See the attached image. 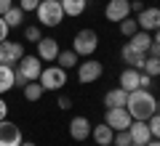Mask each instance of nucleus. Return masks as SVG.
Segmentation results:
<instances>
[{
	"label": "nucleus",
	"mask_w": 160,
	"mask_h": 146,
	"mask_svg": "<svg viewBox=\"0 0 160 146\" xmlns=\"http://www.w3.org/2000/svg\"><path fill=\"white\" fill-rule=\"evenodd\" d=\"M155 96L149 93L147 88H136V90H128V98H126V109L133 120H149L158 109H155Z\"/></svg>",
	"instance_id": "obj_1"
},
{
	"label": "nucleus",
	"mask_w": 160,
	"mask_h": 146,
	"mask_svg": "<svg viewBox=\"0 0 160 146\" xmlns=\"http://www.w3.org/2000/svg\"><path fill=\"white\" fill-rule=\"evenodd\" d=\"M38 13V21L43 27H59L64 19V11H62V3L59 0H40V6L35 8Z\"/></svg>",
	"instance_id": "obj_2"
},
{
	"label": "nucleus",
	"mask_w": 160,
	"mask_h": 146,
	"mask_svg": "<svg viewBox=\"0 0 160 146\" xmlns=\"http://www.w3.org/2000/svg\"><path fill=\"white\" fill-rule=\"evenodd\" d=\"M16 85H27V82H35V80H40V72H43V61H40L38 56H24L22 61L16 64Z\"/></svg>",
	"instance_id": "obj_3"
},
{
	"label": "nucleus",
	"mask_w": 160,
	"mask_h": 146,
	"mask_svg": "<svg viewBox=\"0 0 160 146\" xmlns=\"http://www.w3.org/2000/svg\"><path fill=\"white\" fill-rule=\"evenodd\" d=\"M96 48H99V35L93 32V29H80V32L75 35V40H72V51L78 53V56L91 59L93 53H96Z\"/></svg>",
	"instance_id": "obj_4"
},
{
	"label": "nucleus",
	"mask_w": 160,
	"mask_h": 146,
	"mask_svg": "<svg viewBox=\"0 0 160 146\" xmlns=\"http://www.w3.org/2000/svg\"><path fill=\"white\" fill-rule=\"evenodd\" d=\"M40 85H43V90H62V85H67V69L64 67H43V72H40Z\"/></svg>",
	"instance_id": "obj_5"
},
{
	"label": "nucleus",
	"mask_w": 160,
	"mask_h": 146,
	"mask_svg": "<svg viewBox=\"0 0 160 146\" xmlns=\"http://www.w3.org/2000/svg\"><path fill=\"white\" fill-rule=\"evenodd\" d=\"M104 74V67H102V61H96V59H86V61H80L78 64V80L83 85H91V82H96L99 77Z\"/></svg>",
	"instance_id": "obj_6"
},
{
	"label": "nucleus",
	"mask_w": 160,
	"mask_h": 146,
	"mask_svg": "<svg viewBox=\"0 0 160 146\" xmlns=\"http://www.w3.org/2000/svg\"><path fill=\"white\" fill-rule=\"evenodd\" d=\"M104 122L118 133V130H128V128H131L133 117L128 114L126 106H112V109H107V114H104Z\"/></svg>",
	"instance_id": "obj_7"
},
{
	"label": "nucleus",
	"mask_w": 160,
	"mask_h": 146,
	"mask_svg": "<svg viewBox=\"0 0 160 146\" xmlns=\"http://www.w3.org/2000/svg\"><path fill=\"white\" fill-rule=\"evenodd\" d=\"M22 144V130L11 120H0V146H19Z\"/></svg>",
	"instance_id": "obj_8"
},
{
	"label": "nucleus",
	"mask_w": 160,
	"mask_h": 146,
	"mask_svg": "<svg viewBox=\"0 0 160 146\" xmlns=\"http://www.w3.org/2000/svg\"><path fill=\"white\" fill-rule=\"evenodd\" d=\"M35 45H38V53H35V56H38L40 61H48V64L56 61L59 51H62V48H59V43H56L53 37H40Z\"/></svg>",
	"instance_id": "obj_9"
},
{
	"label": "nucleus",
	"mask_w": 160,
	"mask_h": 146,
	"mask_svg": "<svg viewBox=\"0 0 160 146\" xmlns=\"http://www.w3.org/2000/svg\"><path fill=\"white\" fill-rule=\"evenodd\" d=\"M0 53H3V64L13 67L24 59V45L22 43H11V40H3L0 43Z\"/></svg>",
	"instance_id": "obj_10"
},
{
	"label": "nucleus",
	"mask_w": 160,
	"mask_h": 146,
	"mask_svg": "<svg viewBox=\"0 0 160 146\" xmlns=\"http://www.w3.org/2000/svg\"><path fill=\"white\" fill-rule=\"evenodd\" d=\"M104 16L109 21H123L126 16H131V0H109L104 8Z\"/></svg>",
	"instance_id": "obj_11"
},
{
	"label": "nucleus",
	"mask_w": 160,
	"mask_h": 146,
	"mask_svg": "<svg viewBox=\"0 0 160 146\" xmlns=\"http://www.w3.org/2000/svg\"><path fill=\"white\" fill-rule=\"evenodd\" d=\"M136 21H139V29L155 32V29L160 27V8H144V11H139Z\"/></svg>",
	"instance_id": "obj_12"
},
{
	"label": "nucleus",
	"mask_w": 160,
	"mask_h": 146,
	"mask_svg": "<svg viewBox=\"0 0 160 146\" xmlns=\"http://www.w3.org/2000/svg\"><path fill=\"white\" fill-rule=\"evenodd\" d=\"M128 133H131V141H133L136 146H144L147 141H152V133H149L147 120H133L131 128H128Z\"/></svg>",
	"instance_id": "obj_13"
},
{
	"label": "nucleus",
	"mask_w": 160,
	"mask_h": 146,
	"mask_svg": "<svg viewBox=\"0 0 160 146\" xmlns=\"http://www.w3.org/2000/svg\"><path fill=\"white\" fill-rule=\"evenodd\" d=\"M69 135H72L75 141L91 138V122H88L86 117H72V122H69Z\"/></svg>",
	"instance_id": "obj_14"
},
{
	"label": "nucleus",
	"mask_w": 160,
	"mask_h": 146,
	"mask_svg": "<svg viewBox=\"0 0 160 146\" xmlns=\"http://www.w3.org/2000/svg\"><path fill=\"white\" fill-rule=\"evenodd\" d=\"M144 59H147V53L136 51V48H133L131 43H126V45H123V61H126L131 69H139V72H142V67H144Z\"/></svg>",
	"instance_id": "obj_15"
},
{
	"label": "nucleus",
	"mask_w": 160,
	"mask_h": 146,
	"mask_svg": "<svg viewBox=\"0 0 160 146\" xmlns=\"http://www.w3.org/2000/svg\"><path fill=\"white\" fill-rule=\"evenodd\" d=\"M91 135H93V141H96L99 146H112L115 130L109 128L107 122H102V125H96V128H91Z\"/></svg>",
	"instance_id": "obj_16"
},
{
	"label": "nucleus",
	"mask_w": 160,
	"mask_h": 146,
	"mask_svg": "<svg viewBox=\"0 0 160 146\" xmlns=\"http://www.w3.org/2000/svg\"><path fill=\"white\" fill-rule=\"evenodd\" d=\"M13 85H16V69L8 64H0V96L8 93Z\"/></svg>",
	"instance_id": "obj_17"
},
{
	"label": "nucleus",
	"mask_w": 160,
	"mask_h": 146,
	"mask_svg": "<svg viewBox=\"0 0 160 146\" xmlns=\"http://www.w3.org/2000/svg\"><path fill=\"white\" fill-rule=\"evenodd\" d=\"M126 98H128V90H123L118 85V88L107 90V96H104V106L112 109V106H126Z\"/></svg>",
	"instance_id": "obj_18"
},
{
	"label": "nucleus",
	"mask_w": 160,
	"mask_h": 146,
	"mask_svg": "<svg viewBox=\"0 0 160 146\" xmlns=\"http://www.w3.org/2000/svg\"><path fill=\"white\" fill-rule=\"evenodd\" d=\"M59 3H62L64 16H83L88 6V0H59Z\"/></svg>",
	"instance_id": "obj_19"
},
{
	"label": "nucleus",
	"mask_w": 160,
	"mask_h": 146,
	"mask_svg": "<svg viewBox=\"0 0 160 146\" xmlns=\"http://www.w3.org/2000/svg\"><path fill=\"white\" fill-rule=\"evenodd\" d=\"M131 40V45L136 48V51H142V53H149V48H152V35L149 32H144V29H139L133 37H128Z\"/></svg>",
	"instance_id": "obj_20"
},
{
	"label": "nucleus",
	"mask_w": 160,
	"mask_h": 146,
	"mask_svg": "<svg viewBox=\"0 0 160 146\" xmlns=\"http://www.w3.org/2000/svg\"><path fill=\"white\" fill-rule=\"evenodd\" d=\"M120 88H123V90H136L139 88V69L128 67L126 72L120 74Z\"/></svg>",
	"instance_id": "obj_21"
},
{
	"label": "nucleus",
	"mask_w": 160,
	"mask_h": 146,
	"mask_svg": "<svg viewBox=\"0 0 160 146\" xmlns=\"http://www.w3.org/2000/svg\"><path fill=\"white\" fill-rule=\"evenodd\" d=\"M43 93H46V90H43V85H40L38 80L24 85V98H27V101H40V98H43Z\"/></svg>",
	"instance_id": "obj_22"
},
{
	"label": "nucleus",
	"mask_w": 160,
	"mask_h": 146,
	"mask_svg": "<svg viewBox=\"0 0 160 146\" xmlns=\"http://www.w3.org/2000/svg\"><path fill=\"white\" fill-rule=\"evenodd\" d=\"M3 19H6V24L8 27H22V21H24V11L22 8H8L6 13H3Z\"/></svg>",
	"instance_id": "obj_23"
},
{
	"label": "nucleus",
	"mask_w": 160,
	"mask_h": 146,
	"mask_svg": "<svg viewBox=\"0 0 160 146\" xmlns=\"http://www.w3.org/2000/svg\"><path fill=\"white\" fill-rule=\"evenodd\" d=\"M56 64L59 67H64V69H69V67H78V53L75 51H59V56H56Z\"/></svg>",
	"instance_id": "obj_24"
},
{
	"label": "nucleus",
	"mask_w": 160,
	"mask_h": 146,
	"mask_svg": "<svg viewBox=\"0 0 160 146\" xmlns=\"http://www.w3.org/2000/svg\"><path fill=\"white\" fill-rule=\"evenodd\" d=\"M142 72H147L149 77H158V74H160V59H158V56H149V53H147Z\"/></svg>",
	"instance_id": "obj_25"
},
{
	"label": "nucleus",
	"mask_w": 160,
	"mask_h": 146,
	"mask_svg": "<svg viewBox=\"0 0 160 146\" xmlns=\"http://www.w3.org/2000/svg\"><path fill=\"white\" fill-rule=\"evenodd\" d=\"M139 32V21L131 16H126L123 21H120V35H126V37H133V35Z\"/></svg>",
	"instance_id": "obj_26"
},
{
	"label": "nucleus",
	"mask_w": 160,
	"mask_h": 146,
	"mask_svg": "<svg viewBox=\"0 0 160 146\" xmlns=\"http://www.w3.org/2000/svg\"><path fill=\"white\" fill-rule=\"evenodd\" d=\"M112 144H115V146H131V144H133V141H131V133H128V130H118L115 138H112Z\"/></svg>",
	"instance_id": "obj_27"
},
{
	"label": "nucleus",
	"mask_w": 160,
	"mask_h": 146,
	"mask_svg": "<svg viewBox=\"0 0 160 146\" xmlns=\"http://www.w3.org/2000/svg\"><path fill=\"white\" fill-rule=\"evenodd\" d=\"M147 125H149V133H152V138H160V112H155L152 117L147 120Z\"/></svg>",
	"instance_id": "obj_28"
},
{
	"label": "nucleus",
	"mask_w": 160,
	"mask_h": 146,
	"mask_svg": "<svg viewBox=\"0 0 160 146\" xmlns=\"http://www.w3.org/2000/svg\"><path fill=\"white\" fill-rule=\"evenodd\" d=\"M40 37H43L40 35V27H27L24 29V40H29V43H38Z\"/></svg>",
	"instance_id": "obj_29"
},
{
	"label": "nucleus",
	"mask_w": 160,
	"mask_h": 146,
	"mask_svg": "<svg viewBox=\"0 0 160 146\" xmlns=\"http://www.w3.org/2000/svg\"><path fill=\"white\" fill-rule=\"evenodd\" d=\"M40 6V0H19V8H22L24 13H29V11H35V8Z\"/></svg>",
	"instance_id": "obj_30"
},
{
	"label": "nucleus",
	"mask_w": 160,
	"mask_h": 146,
	"mask_svg": "<svg viewBox=\"0 0 160 146\" xmlns=\"http://www.w3.org/2000/svg\"><path fill=\"white\" fill-rule=\"evenodd\" d=\"M149 85H152V77H149L147 72H139V88H147L149 90Z\"/></svg>",
	"instance_id": "obj_31"
},
{
	"label": "nucleus",
	"mask_w": 160,
	"mask_h": 146,
	"mask_svg": "<svg viewBox=\"0 0 160 146\" xmlns=\"http://www.w3.org/2000/svg\"><path fill=\"white\" fill-rule=\"evenodd\" d=\"M8 32H11V27L6 24V19L0 16V43H3V40H8Z\"/></svg>",
	"instance_id": "obj_32"
},
{
	"label": "nucleus",
	"mask_w": 160,
	"mask_h": 146,
	"mask_svg": "<svg viewBox=\"0 0 160 146\" xmlns=\"http://www.w3.org/2000/svg\"><path fill=\"white\" fill-rule=\"evenodd\" d=\"M8 117V104H6V98L0 96V120H6Z\"/></svg>",
	"instance_id": "obj_33"
},
{
	"label": "nucleus",
	"mask_w": 160,
	"mask_h": 146,
	"mask_svg": "<svg viewBox=\"0 0 160 146\" xmlns=\"http://www.w3.org/2000/svg\"><path fill=\"white\" fill-rule=\"evenodd\" d=\"M8 8H13V0H0V16H3Z\"/></svg>",
	"instance_id": "obj_34"
},
{
	"label": "nucleus",
	"mask_w": 160,
	"mask_h": 146,
	"mask_svg": "<svg viewBox=\"0 0 160 146\" xmlns=\"http://www.w3.org/2000/svg\"><path fill=\"white\" fill-rule=\"evenodd\" d=\"M69 106H72V101L67 96H59V109H69Z\"/></svg>",
	"instance_id": "obj_35"
},
{
	"label": "nucleus",
	"mask_w": 160,
	"mask_h": 146,
	"mask_svg": "<svg viewBox=\"0 0 160 146\" xmlns=\"http://www.w3.org/2000/svg\"><path fill=\"white\" fill-rule=\"evenodd\" d=\"M149 56H158V59H160V43H152V48H149Z\"/></svg>",
	"instance_id": "obj_36"
},
{
	"label": "nucleus",
	"mask_w": 160,
	"mask_h": 146,
	"mask_svg": "<svg viewBox=\"0 0 160 146\" xmlns=\"http://www.w3.org/2000/svg\"><path fill=\"white\" fill-rule=\"evenodd\" d=\"M131 11H144V6H142V0H133V3H131Z\"/></svg>",
	"instance_id": "obj_37"
},
{
	"label": "nucleus",
	"mask_w": 160,
	"mask_h": 146,
	"mask_svg": "<svg viewBox=\"0 0 160 146\" xmlns=\"http://www.w3.org/2000/svg\"><path fill=\"white\" fill-rule=\"evenodd\" d=\"M19 146H38V144H32V141H22Z\"/></svg>",
	"instance_id": "obj_38"
},
{
	"label": "nucleus",
	"mask_w": 160,
	"mask_h": 146,
	"mask_svg": "<svg viewBox=\"0 0 160 146\" xmlns=\"http://www.w3.org/2000/svg\"><path fill=\"white\" fill-rule=\"evenodd\" d=\"M155 109H158V112H160V101H158V104H155Z\"/></svg>",
	"instance_id": "obj_39"
},
{
	"label": "nucleus",
	"mask_w": 160,
	"mask_h": 146,
	"mask_svg": "<svg viewBox=\"0 0 160 146\" xmlns=\"http://www.w3.org/2000/svg\"><path fill=\"white\" fill-rule=\"evenodd\" d=\"M0 64H3V53H0Z\"/></svg>",
	"instance_id": "obj_40"
},
{
	"label": "nucleus",
	"mask_w": 160,
	"mask_h": 146,
	"mask_svg": "<svg viewBox=\"0 0 160 146\" xmlns=\"http://www.w3.org/2000/svg\"><path fill=\"white\" fill-rule=\"evenodd\" d=\"M131 146H136V144H131Z\"/></svg>",
	"instance_id": "obj_41"
}]
</instances>
